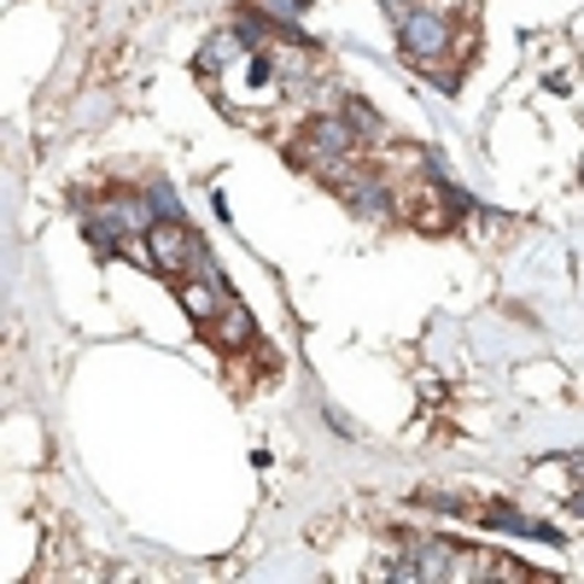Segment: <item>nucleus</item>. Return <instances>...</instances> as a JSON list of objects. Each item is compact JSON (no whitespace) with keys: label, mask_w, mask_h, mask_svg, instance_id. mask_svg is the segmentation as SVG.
I'll use <instances>...</instances> for the list:
<instances>
[{"label":"nucleus","mask_w":584,"mask_h":584,"mask_svg":"<svg viewBox=\"0 0 584 584\" xmlns=\"http://www.w3.org/2000/svg\"><path fill=\"white\" fill-rule=\"evenodd\" d=\"M146 263L164 269V275H187V281L217 275V263H211V252H205V240H199L187 222H153V228H146Z\"/></svg>","instance_id":"f257e3e1"},{"label":"nucleus","mask_w":584,"mask_h":584,"mask_svg":"<svg viewBox=\"0 0 584 584\" xmlns=\"http://www.w3.org/2000/svg\"><path fill=\"white\" fill-rule=\"evenodd\" d=\"M398 41H404V53H409V59H432V53H445L450 24H445L438 12H409V18H404V30H398Z\"/></svg>","instance_id":"f03ea898"},{"label":"nucleus","mask_w":584,"mask_h":584,"mask_svg":"<svg viewBox=\"0 0 584 584\" xmlns=\"http://www.w3.org/2000/svg\"><path fill=\"white\" fill-rule=\"evenodd\" d=\"M351 146H357V129H351L345 117H322V123H310V158H316V164L345 158Z\"/></svg>","instance_id":"7ed1b4c3"},{"label":"nucleus","mask_w":584,"mask_h":584,"mask_svg":"<svg viewBox=\"0 0 584 584\" xmlns=\"http://www.w3.org/2000/svg\"><path fill=\"white\" fill-rule=\"evenodd\" d=\"M181 304H187V316H194V322H211L217 310L228 304V292H222L217 275H199V281H187V286H181Z\"/></svg>","instance_id":"20e7f679"},{"label":"nucleus","mask_w":584,"mask_h":584,"mask_svg":"<svg viewBox=\"0 0 584 584\" xmlns=\"http://www.w3.org/2000/svg\"><path fill=\"white\" fill-rule=\"evenodd\" d=\"M205 333H217V345H246L252 340V310H246L240 299H228L217 310V322H205Z\"/></svg>","instance_id":"39448f33"},{"label":"nucleus","mask_w":584,"mask_h":584,"mask_svg":"<svg viewBox=\"0 0 584 584\" xmlns=\"http://www.w3.org/2000/svg\"><path fill=\"white\" fill-rule=\"evenodd\" d=\"M486 526L497 532H514V538H538V544H561V532L544 526V520H526V514H514V509H491V514H479Z\"/></svg>","instance_id":"423d86ee"},{"label":"nucleus","mask_w":584,"mask_h":584,"mask_svg":"<svg viewBox=\"0 0 584 584\" xmlns=\"http://www.w3.org/2000/svg\"><path fill=\"white\" fill-rule=\"evenodd\" d=\"M351 205H357L363 217H386V211H392L386 181H357V187H351Z\"/></svg>","instance_id":"0eeeda50"},{"label":"nucleus","mask_w":584,"mask_h":584,"mask_svg":"<svg viewBox=\"0 0 584 584\" xmlns=\"http://www.w3.org/2000/svg\"><path fill=\"white\" fill-rule=\"evenodd\" d=\"M234 59H246V35H211V48H205V65H234Z\"/></svg>","instance_id":"6e6552de"},{"label":"nucleus","mask_w":584,"mask_h":584,"mask_svg":"<svg viewBox=\"0 0 584 584\" xmlns=\"http://www.w3.org/2000/svg\"><path fill=\"white\" fill-rule=\"evenodd\" d=\"M258 7L269 12V18H275V24H299V18H304V0H258Z\"/></svg>","instance_id":"1a4fd4ad"},{"label":"nucleus","mask_w":584,"mask_h":584,"mask_svg":"<svg viewBox=\"0 0 584 584\" xmlns=\"http://www.w3.org/2000/svg\"><path fill=\"white\" fill-rule=\"evenodd\" d=\"M345 123H351V129H363V135H380V117H374L368 106H357V100L345 106Z\"/></svg>","instance_id":"9d476101"},{"label":"nucleus","mask_w":584,"mask_h":584,"mask_svg":"<svg viewBox=\"0 0 584 584\" xmlns=\"http://www.w3.org/2000/svg\"><path fill=\"white\" fill-rule=\"evenodd\" d=\"M146 199H153V211H158V217H170V222H181V199L170 194V187H153V194H146Z\"/></svg>","instance_id":"9b49d317"},{"label":"nucleus","mask_w":584,"mask_h":584,"mask_svg":"<svg viewBox=\"0 0 584 584\" xmlns=\"http://www.w3.org/2000/svg\"><path fill=\"white\" fill-rule=\"evenodd\" d=\"M438 194H445V205H450V211H473V199H468L456 181H438Z\"/></svg>","instance_id":"f8f14e48"},{"label":"nucleus","mask_w":584,"mask_h":584,"mask_svg":"<svg viewBox=\"0 0 584 584\" xmlns=\"http://www.w3.org/2000/svg\"><path fill=\"white\" fill-rule=\"evenodd\" d=\"M380 7H386L392 18H409V12H415V7H409V0H380Z\"/></svg>","instance_id":"ddd939ff"},{"label":"nucleus","mask_w":584,"mask_h":584,"mask_svg":"<svg viewBox=\"0 0 584 584\" xmlns=\"http://www.w3.org/2000/svg\"><path fill=\"white\" fill-rule=\"evenodd\" d=\"M578 509H584V491H578Z\"/></svg>","instance_id":"4468645a"}]
</instances>
